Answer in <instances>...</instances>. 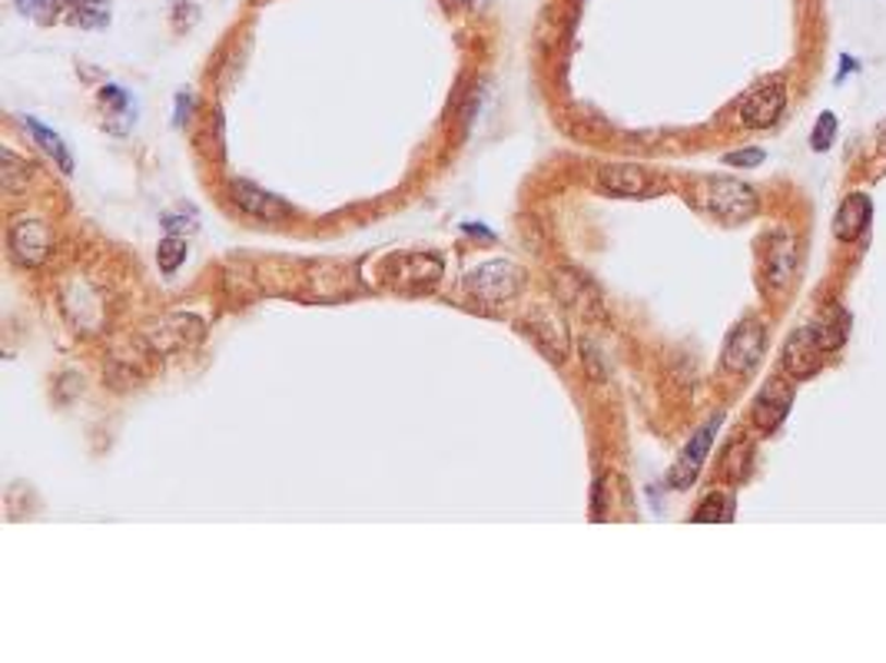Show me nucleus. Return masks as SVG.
I'll return each mask as SVG.
<instances>
[{"instance_id": "13", "label": "nucleus", "mask_w": 886, "mask_h": 663, "mask_svg": "<svg viewBox=\"0 0 886 663\" xmlns=\"http://www.w3.org/2000/svg\"><path fill=\"white\" fill-rule=\"evenodd\" d=\"M870 219H873V203H870V196H866V193H850V196L840 203L837 216H834V236H837L840 242H857V239L866 232Z\"/></svg>"}, {"instance_id": "7", "label": "nucleus", "mask_w": 886, "mask_h": 663, "mask_svg": "<svg viewBox=\"0 0 886 663\" xmlns=\"http://www.w3.org/2000/svg\"><path fill=\"white\" fill-rule=\"evenodd\" d=\"M388 279L402 292H426L442 279V260L426 256V253H409V256H392L388 260Z\"/></svg>"}, {"instance_id": "14", "label": "nucleus", "mask_w": 886, "mask_h": 663, "mask_svg": "<svg viewBox=\"0 0 886 663\" xmlns=\"http://www.w3.org/2000/svg\"><path fill=\"white\" fill-rule=\"evenodd\" d=\"M814 332H817V339H821L824 352H837V349L847 342V336H850V315H847L840 305H830V309L824 312V318L814 322Z\"/></svg>"}, {"instance_id": "19", "label": "nucleus", "mask_w": 886, "mask_h": 663, "mask_svg": "<svg viewBox=\"0 0 886 663\" xmlns=\"http://www.w3.org/2000/svg\"><path fill=\"white\" fill-rule=\"evenodd\" d=\"M156 260H159V269H164L167 276H173V273L180 269V263L187 260V242H183L180 236L164 239V242H159V253H156Z\"/></svg>"}, {"instance_id": "11", "label": "nucleus", "mask_w": 886, "mask_h": 663, "mask_svg": "<svg viewBox=\"0 0 886 663\" xmlns=\"http://www.w3.org/2000/svg\"><path fill=\"white\" fill-rule=\"evenodd\" d=\"M598 183H601V190L618 193V196H651V193L661 190L655 173L640 170V166H631V162L604 166V170L598 173Z\"/></svg>"}, {"instance_id": "4", "label": "nucleus", "mask_w": 886, "mask_h": 663, "mask_svg": "<svg viewBox=\"0 0 886 663\" xmlns=\"http://www.w3.org/2000/svg\"><path fill=\"white\" fill-rule=\"evenodd\" d=\"M787 107V87H783V80H764L757 83V87L741 100L738 107V120L751 130H767L780 120Z\"/></svg>"}, {"instance_id": "10", "label": "nucleus", "mask_w": 886, "mask_h": 663, "mask_svg": "<svg viewBox=\"0 0 886 663\" xmlns=\"http://www.w3.org/2000/svg\"><path fill=\"white\" fill-rule=\"evenodd\" d=\"M717 429H720V414H714V419L691 438V445L681 451L678 465H674L671 474H668V484H671V487L684 491V487H691V484L697 481V474H701V468H704V458H707V451H710V445H714Z\"/></svg>"}, {"instance_id": "20", "label": "nucleus", "mask_w": 886, "mask_h": 663, "mask_svg": "<svg viewBox=\"0 0 886 663\" xmlns=\"http://www.w3.org/2000/svg\"><path fill=\"white\" fill-rule=\"evenodd\" d=\"M834 140H837V113L824 110V113L817 117L814 133H811V146H814L817 153H824V149H830V146H834Z\"/></svg>"}, {"instance_id": "1", "label": "nucleus", "mask_w": 886, "mask_h": 663, "mask_svg": "<svg viewBox=\"0 0 886 663\" xmlns=\"http://www.w3.org/2000/svg\"><path fill=\"white\" fill-rule=\"evenodd\" d=\"M694 203L723 226H741L757 213V193L731 177H704L694 186Z\"/></svg>"}, {"instance_id": "24", "label": "nucleus", "mask_w": 886, "mask_h": 663, "mask_svg": "<svg viewBox=\"0 0 886 663\" xmlns=\"http://www.w3.org/2000/svg\"><path fill=\"white\" fill-rule=\"evenodd\" d=\"M879 153H886V126L879 130Z\"/></svg>"}, {"instance_id": "8", "label": "nucleus", "mask_w": 886, "mask_h": 663, "mask_svg": "<svg viewBox=\"0 0 886 663\" xmlns=\"http://www.w3.org/2000/svg\"><path fill=\"white\" fill-rule=\"evenodd\" d=\"M8 245H11V253L21 266H40L47 256H50V229L47 222L40 219H17L11 229H8Z\"/></svg>"}, {"instance_id": "12", "label": "nucleus", "mask_w": 886, "mask_h": 663, "mask_svg": "<svg viewBox=\"0 0 886 663\" xmlns=\"http://www.w3.org/2000/svg\"><path fill=\"white\" fill-rule=\"evenodd\" d=\"M232 203L243 209V213H250V216H256V219H266V222H279V219H286V216H292V209L279 200V196H273V193H266V190H260V186H253V183H232Z\"/></svg>"}, {"instance_id": "5", "label": "nucleus", "mask_w": 886, "mask_h": 663, "mask_svg": "<svg viewBox=\"0 0 886 663\" xmlns=\"http://www.w3.org/2000/svg\"><path fill=\"white\" fill-rule=\"evenodd\" d=\"M797 239L790 232H774L770 236V245L764 253V286L770 296H783L793 289V279H797Z\"/></svg>"}, {"instance_id": "6", "label": "nucleus", "mask_w": 886, "mask_h": 663, "mask_svg": "<svg viewBox=\"0 0 886 663\" xmlns=\"http://www.w3.org/2000/svg\"><path fill=\"white\" fill-rule=\"evenodd\" d=\"M824 346H821V339H817V332H814V325H803V328H797L793 336L783 342V355H780V362H783V372L790 375V378H797V382H803V378H814L821 369H824Z\"/></svg>"}, {"instance_id": "25", "label": "nucleus", "mask_w": 886, "mask_h": 663, "mask_svg": "<svg viewBox=\"0 0 886 663\" xmlns=\"http://www.w3.org/2000/svg\"><path fill=\"white\" fill-rule=\"evenodd\" d=\"M462 4H468V8H478V4H486V0H462Z\"/></svg>"}, {"instance_id": "16", "label": "nucleus", "mask_w": 886, "mask_h": 663, "mask_svg": "<svg viewBox=\"0 0 886 663\" xmlns=\"http://www.w3.org/2000/svg\"><path fill=\"white\" fill-rule=\"evenodd\" d=\"M70 21L80 27H104V24H110V4L107 0H73Z\"/></svg>"}, {"instance_id": "17", "label": "nucleus", "mask_w": 886, "mask_h": 663, "mask_svg": "<svg viewBox=\"0 0 886 663\" xmlns=\"http://www.w3.org/2000/svg\"><path fill=\"white\" fill-rule=\"evenodd\" d=\"M731 515H734L731 497H723L720 491H714V494H707V497H704V505L694 511V521H701V525H714V521H731Z\"/></svg>"}, {"instance_id": "21", "label": "nucleus", "mask_w": 886, "mask_h": 663, "mask_svg": "<svg viewBox=\"0 0 886 663\" xmlns=\"http://www.w3.org/2000/svg\"><path fill=\"white\" fill-rule=\"evenodd\" d=\"M723 162H728V166H744V170H751V166H761V162H764V149H741V153H728V156H723Z\"/></svg>"}, {"instance_id": "15", "label": "nucleus", "mask_w": 886, "mask_h": 663, "mask_svg": "<svg viewBox=\"0 0 886 663\" xmlns=\"http://www.w3.org/2000/svg\"><path fill=\"white\" fill-rule=\"evenodd\" d=\"M24 126L34 133V140L57 159V166L63 173H73V159H70V153H67V146H63V140L57 136V133H50L40 120H34V117H24Z\"/></svg>"}, {"instance_id": "2", "label": "nucleus", "mask_w": 886, "mask_h": 663, "mask_svg": "<svg viewBox=\"0 0 886 663\" xmlns=\"http://www.w3.org/2000/svg\"><path fill=\"white\" fill-rule=\"evenodd\" d=\"M767 352V328L761 318H744L734 325V332L723 342V369L734 375H747L757 369V362Z\"/></svg>"}, {"instance_id": "9", "label": "nucleus", "mask_w": 886, "mask_h": 663, "mask_svg": "<svg viewBox=\"0 0 886 663\" xmlns=\"http://www.w3.org/2000/svg\"><path fill=\"white\" fill-rule=\"evenodd\" d=\"M790 405H793V385H787L783 378H770V382L757 391V398H754V405H751L754 429H757V432H767V435L777 432V429L783 425V419H787Z\"/></svg>"}, {"instance_id": "22", "label": "nucleus", "mask_w": 886, "mask_h": 663, "mask_svg": "<svg viewBox=\"0 0 886 663\" xmlns=\"http://www.w3.org/2000/svg\"><path fill=\"white\" fill-rule=\"evenodd\" d=\"M840 63H843V67H840V73H837V83H843V76H847L850 70H857V63H853V60H850L847 53L840 57Z\"/></svg>"}, {"instance_id": "18", "label": "nucleus", "mask_w": 886, "mask_h": 663, "mask_svg": "<svg viewBox=\"0 0 886 663\" xmlns=\"http://www.w3.org/2000/svg\"><path fill=\"white\" fill-rule=\"evenodd\" d=\"M27 177H31V166L24 159H17L14 149H4V170H0V183H4V190L21 193L27 186Z\"/></svg>"}, {"instance_id": "3", "label": "nucleus", "mask_w": 886, "mask_h": 663, "mask_svg": "<svg viewBox=\"0 0 886 663\" xmlns=\"http://www.w3.org/2000/svg\"><path fill=\"white\" fill-rule=\"evenodd\" d=\"M525 282V273L515 266V263H486V266H478L471 276H468V292L478 299V302H486V305H499V302H508L518 296Z\"/></svg>"}, {"instance_id": "23", "label": "nucleus", "mask_w": 886, "mask_h": 663, "mask_svg": "<svg viewBox=\"0 0 886 663\" xmlns=\"http://www.w3.org/2000/svg\"><path fill=\"white\" fill-rule=\"evenodd\" d=\"M190 107V100H187V94H180V107H177V123H183V110Z\"/></svg>"}]
</instances>
